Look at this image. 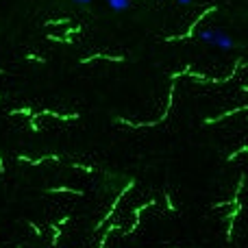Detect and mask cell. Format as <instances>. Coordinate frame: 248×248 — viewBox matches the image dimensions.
<instances>
[{
    "instance_id": "1",
    "label": "cell",
    "mask_w": 248,
    "mask_h": 248,
    "mask_svg": "<svg viewBox=\"0 0 248 248\" xmlns=\"http://www.w3.org/2000/svg\"><path fill=\"white\" fill-rule=\"evenodd\" d=\"M198 39L205 42V44H209V46L220 48V50H233V48H235L233 37L231 35H227L224 31H220V29H202V31H198Z\"/></svg>"
},
{
    "instance_id": "3",
    "label": "cell",
    "mask_w": 248,
    "mask_h": 248,
    "mask_svg": "<svg viewBox=\"0 0 248 248\" xmlns=\"http://www.w3.org/2000/svg\"><path fill=\"white\" fill-rule=\"evenodd\" d=\"M72 2H77V4H90L92 0H72Z\"/></svg>"
},
{
    "instance_id": "4",
    "label": "cell",
    "mask_w": 248,
    "mask_h": 248,
    "mask_svg": "<svg viewBox=\"0 0 248 248\" xmlns=\"http://www.w3.org/2000/svg\"><path fill=\"white\" fill-rule=\"evenodd\" d=\"M174 2H179V4H192V0H174Z\"/></svg>"
},
{
    "instance_id": "2",
    "label": "cell",
    "mask_w": 248,
    "mask_h": 248,
    "mask_svg": "<svg viewBox=\"0 0 248 248\" xmlns=\"http://www.w3.org/2000/svg\"><path fill=\"white\" fill-rule=\"evenodd\" d=\"M107 4L113 11H126V9L131 7V0H107Z\"/></svg>"
}]
</instances>
